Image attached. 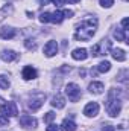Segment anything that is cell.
<instances>
[{
	"label": "cell",
	"mask_w": 129,
	"mask_h": 131,
	"mask_svg": "<svg viewBox=\"0 0 129 131\" xmlns=\"http://www.w3.org/2000/svg\"><path fill=\"white\" fill-rule=\"evenodd\" d=\"M96 29H97V18H88V20L82 21L78 26V29L74 32V38L81 40V41H88L96 34Z\"/></svg>",
	"instance_id": "obj_1"
},
{
	"label": "cell",
	"mask_w": 129,
	"mask_h": 131,
	"mask_svg": "<svg viewBox=\"0 0 129 131\" xmlns=\"http://www.w3.org/2000/svg\"><path fill=\"white\" fill-rule=\"evenodd\" d=\"M87 57H88L87 49H74L71 52V58L76 61H84V60H87Z\"/></svg>",
	"instance_id": "obj_14"
},
{
	"label": "cell",
	"mask_w": 129,
	"mask_h": 131,
	"mask_svg": "<svg viewBox=\"0 0 129 131\" xmlns=\"http://www.w3.org/2000/svg\"><path fill=\"white\" fill-rule=\"evenodd\" d=\"M52 105L55 107V108H64L65 107V99L62 95H59V93H56L53 98H52Z\"/></svg>",
	"instance_id": "obj_16"
},
{
	"label": "cell",
	"mask_w": 129,
	"mask_h": 131,
	"mask_svg": "<svg viewBox=\"0 0 129 131\" xmlns=\"http://www.w3.org/2000/svg\"><path fill=\"white\" fill-rule=\"evenodd\" d=\"M56 53H58V43H56L55 40L47 41V44L44 46V55H46L47 58H52V57H55Z\"/></svg>",
	"instance_id": "obj_8"
},
{
	"label": "cell",
	"mask_w": 129,
	"mask_h": 131,
	"mask_svg": "<svg viewBox=\"0 0 129 131\" xmlns=\"http://www.w3.org/2000/svg\"><path fill=\"white\" fill-rule=\"evenodd\" d=\"M46 131H58V127H56V125H52V124H50V125L47 127V130H46Z\"/></svg>",
	"instance_id": "obj_30"
},
{
	"label": "cell",
	"mask_w": 129,
	"mask_h": 131,
	"mask_svg": "<svg viewBox=\"0 0 129 131\" xmlns=\"http://www.w3.org/2000/svg\"><path fill=\"white\" fill-rule=\"evenodd\" d=\"M65 2H68V3H78V2H81V0H65Z\"/></svg>",
	"instance_id": "obj_32"
},
{
	"label": "cell",
	"mask_w": 129,
	"mask_h": 131,
	"mask_svg": "<svg viewBox=\"0 0 129 131\" xmlns=\"http://www.w3.org/2000/svg\"><path fill=\"white\" fill-rule=\"evenodd\" d=\"M20 125H21V127H24V128H36L38 122H36V119H35V117L24 114V116H21V117H20Z\"/></svg>",
	"instance_id": "obj_9"
},
{
	"label": "cell",
	"mask_w": 129,
	"mask_h": 131,
	"mask_svg": "<svg viewBox=\"0 0 129 131\" xmlns=\"http://www.w3.org/2000/svg\"><path fill=\"white\" fill-rule=\"evenodd\" d=\"M8 124H9V119H8L6 116L0 114V127H5V125H8Z\"/></svg>",
	"instance_id": "obj_26"
},
{
	"label": "cell",
	"mask_w": 129,
	"mask_h": 131,
	"mask_svg": "<svg viewBox=\"0 0 129 131\" xmlns=\"http://www.w3.org/2000/svg\"><path fill=\"white\" fill-rule=\"evenodd\" d=\"M44 101H46V95H44V93H41V92H33V93H31V96H29L28 107H29L32 111H36V110L44 104Z\"/></svg>",
	"instance_id": "obj_4"
},
{
	"label": "cell",
	"mask_w": 129,
	"mask_h": 131,
	"mask_svg": "<svg viewBox=\"0 0 129 131\" xmlns=\"http://www.w3.org/2000/svg\"><path fill=\"white\" fill-rule=\"evenodd\" d=\"M40 3H41V5H47V3H49V0H40Z\"/></svg>",
	"instance_id": "obj_31"
},
{
	"label": "cell",
	"mask_w": 129,
	"mask_h": 131,
	"mask_svg": "<svg viewBox=\"0 0 129 131\" xmlns=\"http://www.w3.org/2000/svg\"><path fill=\"white\" fill-rule=\"evenodd\" d=\"M55 117H56V114H55L53 111H49V113H47V114L44 116V122H47V124H50V122H52V121H53Z\"/></svg>",
	"instance_id": "obj_23"
},
{
	"label": "cell",
	"mask_w": 129,
	"mask_h": 131,
	"mask_svg": "<svg viewBox=\"0 0 129 131\" xmlns=\"http://www.w3.org/2000/svg\"><path fill=\"white\" fill-rule=\"evenodd\" d=\"M126 75H128V70H122V72H120V75H119V78H117V79H119V81H122V82H126V78H125V76H126Z\"/></svg>",
	"instance_id": "obj_25"
},
{
	"label": "cell",
	"mask_w": 129,
	"mask_h": 131,
	"mask_svg": "<svg viewBox=\"0 0 129 131\" xmlns=\"http://www.w3.org/2000/svg\"><path fill=\"white\" fill-rule=\"evenodd\" d=\"M115 128L112 127V125H103L102 127V131H114Z\"/></svg>",
	"instance_id": "obj_29"
},
{
	"label": "cell",
	"mask_w": 129,
	"mask_h": 131,
	"mask_svg": "<svg viewBox=\"0 0 129 131\" xmlns=\"http://www.w3.org/2000/svg\"><path fill=\"white\" fill-rule=\"evenodd\" d=\"M111 41L109 40H102L99 41L97 44H94L91 47V55L93 57H99V55H106L109 50H111Z\"/></svg>",
	"instance_id": "obj_5"
},
{
	"label": "cell",
	"mask_w": 129,
	"mask_h": 131,
	"mask_svg": "<svg viewBox=\"0 0 129 131\" xmlns=\"http://www.w3.org/2000/svg\"><path fill=\"white\" fill-rule=\"evenodd\" d=\"M52 3H53L55 6H59V8H61V6L65 5V0H52Z\"/></svg>",
	"instance_id": "obj_27"
},
{
	"label": "cell",
	"mask_w": 129,
	"mask_h": 131,
	"mask_svg": "<svg viewBox=\"0 0 129 131\" xmlns=\"http://www.w3.org/2000/svg\"><path fill=\"white\" fill-rule=\"evenodd\" d=\"M109 52H111V55L115 61H125L126 60V52L122 50V49H111Z\"/></svg>",
	"instance_id": "obj_17"
},
{
	"label": "cell",
	"mask_w": 129,
	"mask_h": 131,
	"mask_svg": "<svg viewBox=\"0 0 129 131\" xmlns=\"http://www.w3.org/2000/svg\"><path fill=\"white\" fill-rule=\"evenodd\" d=\"M61 131H76V124L70 119H65L61 124Z\"/></svg>",
	"instance_id": "obj_18"
},
{
	"label": "cell",
	"mask_w": 129,
	"mask_h": 131,
	"mask_svg": "<svg viewBox=\"0 0 129 131\" xmlns=\"http://www.w3.org/2000/svg\"><path fill=\"white\" fill-rule=\"evenodd\" d=\"M114 37L117 38V41H125V43H129L128 38H126V31H123V29H115V31H114Z\"/></svg>",
	"instance_id": "obj_19"
},
{
	"label": "cell",
	"mask_w": 129,
	"mask_h": 131,
	"mask_svg": "<svg viewBox=\"0 0 129 131\" xmlns=\"http://www.w3.org/2000/svg\"><path fill=\"white\" fill-rule=\"evenodd\" d=\"M9 85H11V82H9L8 76H5V75H0V89L6 90V89H9Z\"/></svg>",
	"instance_id": "obj_21"
},
{
	"label": "cell",
	"mask_w": 129,
	"mask_h": 131,
	"mask_svg": "<svg viewBox=\"0 0 129 131\" xmlns=\"http://www.w3.org/2000/svg\"><path fill=\"white\" fill-rule=\"evenodd\" d=\"M109 70H111V63L109 61H102L97 66V72H100V73H106Z\"/></svg>",
	"instance_id": "obj_20"
},
{
	"label": "cell",
	"mask_w": 129,
	"mask_h": 131,
	"mask_svg": "<svg viewBox=\"0 0 129 131\" xmlns=\"http://www.w3.org/2000/svg\"><path fill=\"white\" fill-rule=\"evenodd\" d=\"M0 113L3 114V116H11V117H14V116H17L18 114V107H17V104L15 102H5L2 107H0Z\"/></svg>",
	"instance_id": "obj_7"
},
{
	"label": "cell",
	"mask_w": 129,
	"mask_h": 131,
	"mask_svg": "<svg viewBox=\"0 0 129 131\" xmlns=\"http://www.w3.org/2000/svg\"><path fill=\"white\" fill-rule=\"evenodd\" d=\"M84 114L88 116V117L97 116V114H99V104H97V102H90V104H87L85 108H84Z\"/></svg>",
	"instance_id": "obj_10"
},
{
	"label": "cell",
	"mask_w": 129,
	"mask_h": 131,
	"mask_svg": "<svg viewBox=\"0 0 129 131\" xmlns=\"http://www.w3.org/2000/svg\"><path fill=\"white\" fill-rule=\"evenodd\" d=\"M65 95L68 96V99L71 102H78L79 98H81V89H79V85L74 84V82L67 84L65 85Z\"/></svg>",
	"instance_id": "obj_6"
},
{
	"label": "cell",
	"mask_w": 129,
	"mask_h": 131,
	"mask_svg": "<svg viewBox=\"0 0 129 131\" xmlns=\"http://www.w3.org/2000/svg\"><path fill=\"white\" fill-rule=\"evenodd\" d=\"M21 76H23V79H26V81H31V79H35L36 76H38V73H36V70L31 67V66H26L24 69H23V73H21Z\"/></svg>",
	"instance_id": "obj_12"
},
{
	"label": "cell",
	"mask_w": 129,
	"mask_h": 131,
	"mask_svg": "<svg viewBox=\"0 0 129 131\" xmlns=\"http://www.w3.org/2000/svg\"><path fill=\"white\" fill-rule=\"evenodd\" d=\"M5 102H6V101H5V99H3V98H2V96H0V105H3Z\"/></svg>",
	"instance_id": "obj_33"
},
{
	"label": "cell",
	"mask_w": 129,
	"mask_h": 131,
	"mask_svg": "<svg viewBox=\"0 0 129 131\" xmlns=\"http://www.w3.org/2000/svg\"><path fill=\"white\" fill-rule=\"evenodd\" d=\"M128 25H129L128 18H123V20H122V26H123V31H128Z\"/></svg>",
	"instance_id": "obj_28"
},
{
	"label": "cell",
	"mask_w": 129,
	"mask_h": 131,
	"mask_svg": "<svg viewBox=\"0 0 129 131\" xmlns=\"http://www.w3.org/2000/svg\"><path fill=\"white\" fill-rule=\"evenodd\" d=\"M120 90L111 89L108 95V102H106V111L111 117H117L120 110H122V101H120Z\"/></svg>",
	"instance_id": "obj_2"
},
{
	"label": "cell",
	"mask_w": 129,
	"mask_h": 131,
	"mask_svg": "<svg viewBox=\"0 0 129 131\" xmlns=\"http://www.w3.org/2000/svg\"><path fill=\"white\" fill-rule=\"evenodd\" d=\"M18 58V53H15L14 50H3L2 52V60L5 63H12Z\"/></svg>",
	"instance_id": "obj_15"
},
{
	"label": "cell",
	"mask_w": 129,
	"mask_h": 131,
	"mask_svg": "<svg viewBox=\"0 0 129 131\" xmlns=\"http://www.w3.org/2000/svg\"><path fill=\"white\" fill-rule=\"evenodd\" d=\"M15 34H17V31H15L14 28L5 26V28L0 29V38H2V40H12V38L15 37Z\"/></svg>",
	"instance_id": "obj_11"
},
{
	"label": "cell",
	"mask_w": 129,
	"mask_h": 131,
	"mask_svg": "<svg viewBox=\"0 0 129 131\" xmlns=\"http://www.w3.org/2000/svg\"><path fill=\"white\" fill-rule=\"evenodd\" d=\"M73 17V11L70 9H62V11H55V12H43L40 15V21L41 23H55L59 25L64 18Z\"/></svg>",
	"instance_id": "obj_3"
},
{
	"label": "cell",
	"mask_w": 129,
	"mask_h": 131,
	"mask_svg": "<svg viewBox=\"0 0 129 131\" xmlns=\"http://www.w3.org/2000/svg\"><path fill=\"white\" fill-rule=\"evenodd\" d=\"M88 90H90V93H93V95H102L103 93V90H105V85L102 84V82H91L90 85H88Z\"/></svg>",
	"instance_id": "obj_13"
},
{
	"label": "cell",
	"mask_w": 129,
	"mask_h": 131,
	"mask_svg": "<svg viewBox=\"0 0 129 131\" xmlns=\"http://www.w3.org/2000/svg\"><path fill=\"white\" fill-rule=\"evenodd\" d=\"M99 2H100V5L103 8H111L114 5V0H99Z\"/></svg>",
	"instance_id": "obj_24"
},
{
	"label": "cell",
	"mask_w": 129,
	"mask_h": 131,
	"mask_svg": "<svg viewBox=\"0 0 129 131\" xmlns=\"http://www.w3.org/2000/svg\"><path fill=\"white\" fill-rule=\"evenodd\" d=\"M24 46H26L28 50H36V41H35V40H31V38L26 40V41H24Z\"/></svg>",
	"instance_id": "obj_22"
}]
</instances>
